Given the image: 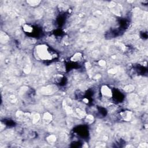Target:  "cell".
Returning <instances> with one entry per match:
<instances>
[{
    "label": "cell",
    "instance_id": "obj_1",
    "mask_svg": "<svg viewBox=\"0 0 148 148\" xmlns=\"http://www.w3.org/2000/svg\"><path fill=\"white\" fill-rule=\"evenodd\" d=\"M38 56L43 60H50L52 58V55L50 53L46 46H39L36 50Z\"/></svg>",
    "mask_w": 148,
    "mask_h": 148
}]
</instances>
